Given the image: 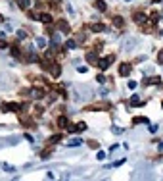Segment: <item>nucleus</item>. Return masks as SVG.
<instances>
[{
    "instance_id": "40",
    "label": "nucleus",
    "mask_w": 163,
    "mask_h": 181,
    "mask_svg": "<svg viewBox=\"0 0 163 181\" xmlns=\"http://www.w3.org/2000/svg\"><path fill=\"white\" fill-rule=\"evenodd\" d=\"M125 2H130V0H125Z\"/></svg>"
},
{
    "instance_id": "3",
    "label": "nucleus",
    "mask_w": 163,
    "mask_h": 181,
    "mask_svg": "<svg viewBox=\"0 0 163 181\" xmlns=\"http://www.w3.org/2000/svg\"><path fill=\"white\" fill-rule=\"evenodd\" d=\"M48 71H50L54 77H60V73H61V65L58 64V62H52L50 68H48Z\"/></svg>"
},
{
    "instance_id": "37",
    "label": "nucleus",
    "mask_w": 163,
    "mask_h": 181,
    "mask_svg": "<svg viewBox=\"0 0 163 181\" xmlns=\"http://www.w3.org/2000/svg\"><path fill=\"white\" fill-rule=\"evenodd\" d=\"M157 143H159V144H157V149H159V150L163 152V143H161V141H157Z\"/></svg>"
},
{
    "instance_id": "21",
    "label": "nucleus",
    "mask_w": 163,
    "mask_h": 181,
    "mask_svg": "<svg viewBox=\"0 0 163 181\" xmlns=\"http://www.w3.org/2000/svg\"><path fill=\"white\" fill-rule=\"evenodd\" d=\"M37 46H38V48H46V46H48V41H46L44 37H38V39H37Z\"/></svg>"
},
{
    "instance_id": "13",
    "label": "nucleus",
    "mask_w": 163,
    "mask_h": 181,
    "mask_svg": "<svg viewBox=\"0 0 163 181\" xmlns=\"http://www.w3.org/2000/svg\"><path fill=\"white\" fill-rule=\"evenodd\" d=\"M19 121H21V123H23V125H33V120L29 116H25V114H21V112H19Z\"/></svg>"
},
{
    "instance_id": "23",
    "label": "nucleus",
    "mask_w": 163,
    "mask_h": 181,
    "mask_svg": "<svg viewBox=\"0 0 163 181\" xmlns=\"http://www.w3.org/2000/svg\"><path fill=\"white\" fill-rule=\"evenodd\" d=\"M132 123H148V118H144V116L134 118V120H132Z\"/></svg>"
},
{
    "instance_id": "29",
    "label": "nucleus",
    "mask_w": 163,
    "mask_h": 181,
    "mask_svg": "<svg viewBox=\"0 0 163 181\" xmlns=\"http://www.w3.org/2000/svg\"><path fill=\"white\" fill-rule=\"evenodd\" d=\"M10 52H12V56H19V54H21V52H19V48L15 46V44H12V50H10Z\"/></svg>"
},
{
    "instance_id": "35",
    "label": "nucleus",
    "mask_w": 163,
    "mask_h": 181,
    "mask_svg": "<svg viewBox=\"0 0 163 181\" xmlns=\"http://www.w3.org/2000/svg\"><path fill=\"white\" fill-rule=\"evenodd\" d=\"M129 89H136V83H134V81H129Z\"/></svg>"
},
{
    "instance_id": "12",
    "label": "nucleus",
    "mask_w": 163,
    "mask_h": 181,
    "mask_svg": "<svg viewBox=\"0 0 163 181\" xmlns=\"http://www.w3.org/2000/svg\"><path fill=\"white\" fill-rule=\"evenodd\" d=\"M106 29H107V27H106L104 23H94L92 27H90V31H92V33H104Z\"/></svg>"
},
{
    "instance_id": "15",
    "label": "nucleus",
    "mask_w": 163,
    "mask_h": 181,
    "mask_svg": "<svg viewBox=\"0 0 163 181\" xmlns=\"http://www.w3.org/2000/svg\"><path fill=\"white\" fill-rule=\"evenodd\" d=\"M38 21L50 25V23H52V15H50V14H40V15H38Z\"/></svg>"
},
{
    "instance_id": "38",
    "label": "nucleus",
    "mask_w": 163,
    "mask_h": 181,
    "mask_svg": "<svg viewBox=\"0 0 163 181\" xmlns=\"http://www.w3.org/2000/svg\"><path fill=\"white\" fill-rule=\"evenodd\" d=\"M152 2H154V4H157V2H161V0H152Z\"/></svg>"
},
{
    "instance_id": "20",
    "label": "nucleus",
    "mask_w": 163,
    "mask_h": 181,
    "mask_svg": "<svg viewBox=\"0 0 163 181\" xmlns=\"http://www.w3.org/2000/svg\"><path fill=\"white\" fill-rule=\"evenodd\" d=\"M15 2L21 10H29V4H31V0H15Z\"/></svg>"
},
{
    "instance_id": "6",
    "label": "nucleus",
    "mask_w": 163,
    "mask_h": 181,
    "mask_svg": "<svg viewBox=\"0 0 163 181\" xmlns=\"http://www.w3.org/2000/svg\"><path fill=\"white\" fill-rule=\"evenodd\" d=\"M60 46H61L60 35H52V50H54V52H60Z\"/></svg>"
},
{
    "instance_id": "11",
    "label": "nucleus",
    "mask_w": 163,
    "mask_h": 181,
    "mask_svg": "<svg viewBox=\"0 0 163 181\" xmlns=\"http://www.w3.org/2000/svg\"><path fill=\"white\" fill-rule=\"evenodd\" d=\"M58 29H61L63 33H69L71 29H69V23L65 21V19H58Z\"/></svg>"
},
{
    "instance_id": "2",
    "label": "nucleus",
    "mask_w": 163,
    "mask_h": 181,
    "mask_svg": "<svg viewBox=\"0 0 163 181\" xmlns=\"http://www.w3.org/2000/svg\"><path fill=\"white\" fill-rule=\"evenodd\" d=\"M113 62H115V56L113 54H109L107 56V58H104V60H98V68H100V70H107V68H109V64H113Z\"/></svg>"
},
{
    "instance_id": "18",
    "label": "nucleus",
    "mask_w": 163,
    "mask_h": 181,
    "mask_svg": "<svg viewBox=\"0 0 163 181\" xmlns=\"http://www.w3.org/2000/svg\"><path fill=\"white\" fill-rule=\"evenodd\" d=\"M113 25H115V27H125V19H123L121 15H115V18H113Z\"/></svg>"
},
{
    "instance_id": "1",
    "label": "nucleus",
    "mask_w": 163,
    "mask_h": 181,
    "mask_svg": "<svg viewBox=\"0 0 163 181\" xmlns=\"http://www.w3.org/2000/svg\"><path fill=\"white\" fill-rule=\"evenodd\" d=\"M0 110L2 112H21V104H17V102H4L2 106H0Z\"/></svg>"
},
{
    "instance_id": "25",
    "label": "nucleus",
    "mask_w": 163,
    "mask_h": 181,
    "mask_svg": "<svg viewBox=\"0 0 163 181\" xmlns=\"http://www.w3.org/2000/svg\"><path fill=\"white\" fill-rule=\"evenodd\" d=\"M86 143H88V146H90V149H94V150L100 149V143H98V141H86Z\"/></svg>"
},
{
    "instance_id": "19",
    "label": "nucleus",
    "mask_w": 163,
    "mask_h": 181,
    "mask_svg": "<svg viewBox=\"0 0 163 181\" xmlns=\"http://www.w3.org/2000/svg\"><path fill=\"white\" fill-rule=\"evenodd\" d=\"M159 83H161V79H159V77H148L144 81V85H159Z\"/></svg>"
},
{
    "instance_id": "5",
    "label": "nucleus",
    "mask_w": 163,
    "mask_h": 181,
    "mask_svg": "<svg viewBox=\"0 0 163 181\" xmlns=\"http://www.w3.org/2000/svg\"><path fill=\"white\" fill-rule=\"evenodd\" d=\"M86 62H88L90 65H96L98 64V54H96V50H92V52H86Z\"/></svg>"
},
{
    "instance_id": "33",
    "label": "nucleus",
    "mask_w": 163,
    "mask_h": 181,
    "mask_svg": "<svg viewBox=\"0 0 163 181\" xmlns=\"http://www.w3.org/2000/svg\"><path fill=\"white\" fill-rule=\"evenodd\" d=\"M111 131H113V133H115V135H119V133H123V129H119V127H113V129H111Z\"/></svg>"
},
{
    "instance_id": "17",
    "label": "nucleus",
    "mask_w": 163,
    "mask_h": 181,
    "mask_svg": "<svg viewBox=\"0 0 163 181\" xmlns=\"http://www.w3.org/2000/svg\"><path fill=\"white\" fill-rule=\"evenodd\" d=\"M69 125V120L65 116H58V127H67Z\"/></svg>"
},
{
    "instance_id": "14",
    "label": "nucleus",
    "mask_w": 163,
    "mask_h": 181,
    "mask_svg": "<svg viewBox=\"0 0 163 181\" xmlns=\"http://www.w3.org/2000/svg\"><path fill=\"white\" fill-rule=\"evenodd\" d=\"M61 139H63V135H61V133H56V135H52L50 139H48V144H56V143H60Z\"/></svg>"
},
{
    "instance_id": "9",
    "label": "nucleus",
    "mask_w": 163,
    "mask_h": 181,
    "mask_svg": "<svg viewBox=\"0 0 163 181\" xmlns=\"http://www.w3.org/2000/svg\"><path fill=\"white\" fill-rule=\"evenodd\" d=\"M132 19H134V23L142 25V23H144V21H146L148 18H146V15L142 14V12H134V14H132Z\"/></svg>"
},
{
    "instance_id": "39",
    "label": "nucleus",
    "mask_w": 163,
    "mask_h": 181,
    "mask_svg": "<svg viewBox=\"0 0 163 181\" xmlns=\"http://www.w3.org/2000/svg\"><path fill=\"white\" fill-rule=\"evenodd\" d=\"M0 21H2V15H0Z\"/></svg>"
},
{
    "instance_id": "26",
    "label": "nucleus",
    "mask_w": 163,
    "mask_h": 181,
    "mask_svg": "<svg viewBox=\"0 0 163 181\" xmlns=\"http://www.w3.org/2000/svg\"><path fill=\"white\" fill-rule=\"evenodd\" d=\"M67 144H69V146H79V144H83V141H81L79 137H75V139L71 141V143H67Z\"/></svg>"
},
{
    "instance_id": "24",
    "label": "nucleus",
    "mask_w": 163,
    "mask_h": 181,
    "mask_svg": "<svg viewBox=\"0 0 163 181\" xmlns=\"http://www.w3.org/2000/svg\"><path fill=\"white\" fill-rule=\"evenodd\" d=\"M27 37H29V35H27L25 29H19V31H17V39H19V41H21V39H27Z\"/></svg>"
},
{
    "instance_id": "41",
    "label": "nucleus",
    "mask_w": 163,
    "mask_h": 181,
    "mask_svg": "<svg viewBox=\"0 0 163 181\" xmlns=\"http://www.w3.org/2000/svg\"><path fill=\"white\" fill-rule=\"evenodd\" d=\"M161 37H163V33H161Z\"/></svg>"
},
{
    "instance_id": "31",
    "label": "nucleus",
    "mask_w": 163,
    "mask_h": 181,
    "mask_svg": "<svg viewBox=\"0 0 163 181\" xmlns=\"http://www.w3.org/2000/svg\"><path fill=\"white\" fill-rule=\"evenodd\" d=\"M148 129H150V133H155V131H157V125H152V123H150Z\"/></svg>"
},
{
    "instance_id": "4",
    "label": "nucleus",
    "mask_w": 163,
    "mask_h": 181,
    "mask_svg": "<svg viewBox=\"0 0 163 181\" xmlns=\"http://www.w3.org/2000/svg\"><path fill=\"white\" fill-rule=\"evenodd\" d=\"M67 129H69L71 133H81V131L86 129V123H84V121H79L77 125H67Z\"/></svg>"
},
{
    "instance_id": "36",
    "label": "nucleus",
    "mask_w": 163,
    "mask_h": 181,
    "mask_svg": "<svg viewBox=\"0 0 163 181\" xmlns=\"http://www.w3.org/2000/svg\"><path fill=\"white\" fill-rule=\"evenodd\" d=\"M157 60H159V62H161V64H163V50L159 52V56H157Z\"/></svg>"
},
{
    "instance_id": "16",
    "label": "nucleus",
    "mask_w": 163,
    "mask_h": 181,
    "mask_svg": "<svg viewBox=\"0 0 163 181\" xmlns=\"http://www.w3.org/2000/svg\"><path fill=\"white\" fill-rule=\"evenodd\" d=\"M31 94L35 98H44V89H31Z\"/></svg>"
},
{
    "instance_id": "27",
    "label": "nucleus",
    "mask_w": 163,
    "mask_h": 181,
    "mask_svg": "<svg viewBox=\"0 0 163 181\" xmlns=\"http://www.w3.org/2000/svg\"><path fill=\"white\" fill-rule=\"evenodd\" d=\"M130 104H132V106H140V104H142V100H138V98H136V94L132 98H130Z\"/></svg>"
},
{
    "instance_id": "10",
    "label": "nucleus",
    "mask_w": 163,
    "mask_h": 181,
    "mask_svg": "<svg viewBox=\"0 0 163 181\" xmlns=\"http://www.w3.org/2000/svg\"><path fill=\"white\" fill-rule=\"evenodd\" d=\"M94 8H96L98 12H106V10H107L106 0H94Z\"/></svg>"
},
{
    "instance_id": "7",
    "label": "nucleus",
    "mask_w": 163,
    "mask_h": 181,
    "mask_svg": "<svg viewBox=\"0 0 163 181\" xmlns=\"http://www.w3.org/2000/svg\"><path fill=\"white\" fill-rule=\"evenodd\" d=\"M107 102H98V104H90L88 108H86V112H92V110H107Z\"/></svg>"
},
{
    "instance_id": "22",
    "label": "nucleus",
    "mask_w": 163,
    "mask_h": 181,
    "mask_svg": "<svg viewBox=\"0 0 163 181\" xmlns=\"http://www.w3.org/2000/svg\"><path fill=\"white\" fill-rule=\"evenodd\" d=\"M75 46H77V41H75V39H69V41L65 42V48H69V50H71V48H75Z\"/></svg>"
},
{
    "instance_id": "32",
    "label": "nucleus",
    "mask_w": 163,
    "mask_h": 181,
    "mask_svg": "<svg viewBox=\"0 0 163 181\" xmlns=\"http://www.w3.org/2000/svg\"><path fill=\"white\" fill-rule=\"evenodd\" d=\"M96 158H98V160H104V158H106V154H104L102 150H98V156H96Z\"/></svg>"
},
{
    "instance_id": "30",
    "label": "nucleus",
    "mask_w": 163,
    "mask_h": 181,
    "mask_svg": "<svg viewBox=\"0 0 163 181\" xmlns=\"http://www.w3.org/2000/svg\"><path fill=\"white\" fill-rule=\"evenodd\" d=\"M52 154V149H46V150H42V158H48Z\"/></svg>"
},
{
    "instance_id": "34",
    "label": "nucleus",
    "mask_w": 163,
    "mask_h": 181,
    "mask_svg": "<svg viewBox=\"0 0 163 181\" xmlns=\"http://www.w3.org/2000/svg\"><path fill=\"white\" fill-rule=\"evenodd\" d=\"M6 46H8V42H6V41H2V39H0V48H6Z\"/></svg>"
},
{
    "instance_id": "28",
    "label": "nucleus",
    "mask_w": 163,
    "mask_h": 181,
    "mask_svg": "<svg viewBox=\"0 0 163 181\" xmlns=\"http://www.w3.org/2000/svg\"><path fill=\"white\" fill-rule=\"evenodd\" d=\"M27 15H29V18H33V19H37V21H38V14H37V12H33V10H27Z\"/></svg>"
},
{
    "instance_id": "8",
    "label": "nucleus",
    "mask_w": 163,
    "mask_h": 181,
    "mask_svg": "<svg viewBox=\"0 0 163 181\" xmlns=\"http://www.w3.org/2000/svg\"><path fill=\"white\" fill-rule=\"evenodd\" d=\"M130 71H132V68H130V64H121V65H119V75H123V77H127V75H130Z\"/></svg>"
}]
</instances>
